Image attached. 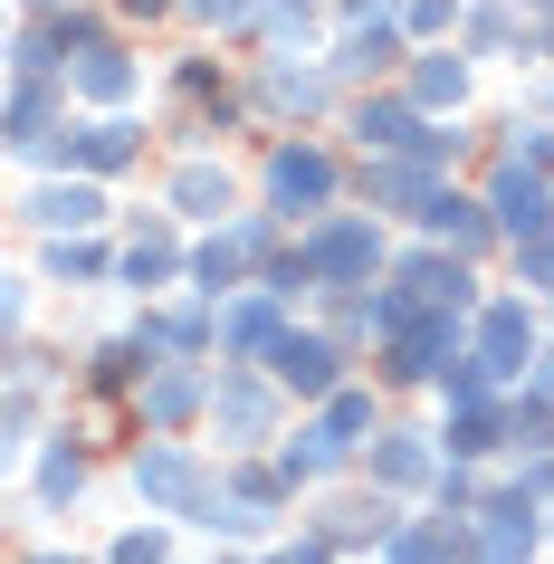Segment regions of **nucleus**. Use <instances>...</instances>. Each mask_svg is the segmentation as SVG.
I'll return each instance as SVG.
<instances>
[{
  "mask_svg": "<svg viewBox=\"0 0 554 564\" xmlns=\"http://www.w3.org/2000/svg\"><path fill=\"white\" fill-rule=\"evenodd\" d=\"M268 192H278V202H306V210H316L325 202V192H335V163H325V153H278V173H268Z\"/></svg>",
  "mask_w": 554,
  "mask_h": 564,
  "instance_id": "f257e3e1",
  "label": "nucleus"
},
{
  "mask_svg": "<svg viewBox=\"0 0 554 564\" xmlns=\"http://www.w3.org/2000/svg\"><path fill=\"white\" fill-rule=\"evenodd\" d=\"M497 230H517V239H535V230H545V182L525 173V163H517L507 182H497Z\"/></svg>",
  "mask_w": 554,
  "mask_h": 564,
  "instance_id": "f03ea898",
  "label": "nucleus"
},
{
  "mask_svg": "<svg viewBox=\"0 0 554 564\" xmlns=\"http://www.w3.org/2000/svg\"><path fill=\"white\" fill-rule=\"evenodd\" d=\"M382 259V230H363V220H345V230H316V268H335V278H354V268Z\"/></svg>",
  "mask_w": 554,
  "mask_h": 564,
  "instance_id": "7ed1b4c3",
  "label": "nucleus"
},
{
  "mask_svg": "<svg viewBox=\"0 0 554 564\" xmlns=\"http://www.w3.org/2000/svg\"><path fill=\"white\" fill-rule=\"evenodd\" d=\"M278 373H287L296 392H325V383H335V345H316V335H287V345H278Z\"/></svg>",
  "mask_w": 554,
  "mask_h": 564,
  "instance_id": "20e7f679",
  "label": "nucleus"
},
{
  "mask_svg": "<svg viewBox=\"0 0 554 564\" xmlns=\"http://www.w3.org/2000/svg\"><path fill=\"white\" fill-rule=\"evenodd\" d=\"M488 345H478V355H488V373L497 383H507V373H517V355H525V306H488Z\"/></svg>",
  "mask_w": 554,
  "mask_h": 564,
  "instance_id": "39448f33",
  "label": "nucleus"
},
{
  "mask_svg": "<svg viewBox=\"0 0 554 564\" xmlns=\"http://www.w3.org/2000/svg\"><path fill=\"white\" fill-rule=\"evenodd\" d=\"M134 478H144V488H153V498H163V507H182V498H202V469H192V459H182V449H153V459H144V469H134Z\"/></svg>",
  "mask_w": 554,
  "mask_h": 564,
  "instance_id": "423d86ee",
  "label": "nucleus"
},
{
  "mask_svg": "<svg viewBox=\"0 0 554 564\" xmlns=\"http://www.w3.org/2000/svg\"><path fill=\"white\" fill-rule=\"evenodd\" d=\"M39 220H48V230H87V220H96V192H87V182H77V192H39Z\"/></svg>",
  "mask_w": 554,
  "mask_h": 564,
  "instance_id": "0eeeda50",
  "label": "nucleus"
},
{
  "mask_svg": "<svg viewBox=\"0 0 554 564\" xmlns=\"http://www.w3.org/2000/svg\"><path fill=\"white\" fill-rule=\"evenodd\" d=\"M354 134H363V144H421L402 106H363V116H354Z\"/></svg>",
  "mask_w": 554,
  "mask_h": 564,
  "instance_id": "6e6552de",
  "label": "nucleus"
},
{
  "mask_svg": "<svg viewBox=\"0 0 554 564\" xmlns=\"http://www.w3.org/2000/svg\"><path fill=\"white\" fill-rule=\"evenodd\" d=\"M124 153H134V124H87L77 163H96V173H106V163H124Z\"/></svg>",
  "mask_w": 554,
  "mask_h": 564,
  "instance_id": "1a4fd4ad",
  "label": "nucleus"
},
{
  "mask_svg": "<svg viewBox=\"0 0 554 564\" xmlns=\"http://www.w3.org/2000/svg\"><path fill=\"white\" fill-rule=\"evenodd\" d=\"M421 220H431L439 239L459 230V239H478V202H459V192H431V210H421Z\"/></svg>",
  "mask_w": 554,
  "mask_h": 564,
  "instance_id": "9d476101",
  "label": "nucleus"
},
{
  "mask_svg": "<svg viewBox=\"0 0 554 564\" xmlns=\"http://www.w3.org/2000/svg\"><path fill=\"white\" fill-rule=\"evenodd\" d=\"M459 87H468L459 58H431V67H421V106H459Z\"/></svg>",
  "mask_w": 554,
  "mask_h": 564,
  "instance_id": "9b49d317",
  "label": "nucleus"
},
{
  "mask_svg": "<svg viewBox=\"0 0 554 564\" xmlns=\"http://www.w3.org/2000/svg\"><path fill=\"white\" fill-rule=\"evenodd\" d=\"M182 202H192V210L230 202V173H210V163H192V173H182Z\"/></svg>",
  "mask_w": 554,
  "mask_h": 564,
  "instance_id": "f8f14e48",
  "label": "nucleus"
},
{
  "mask_svg": "<svg viewBox=\"0 0 554 564\" xmlns=\"http://www.w3.org/2000/svg\"><path fill=\"white\" fill-rule=\"evenodd\" d=\"M220 421H230V431H259V421H268V392L230 383V402H220Z\"/></svg>",
  "mask_w": 554,
  "mask_h": 564,
  "instance_id": "ddd939ff",
  "label": "nucleus"
},
{
  "mask_svg": "<svg viewBox=\"0 0 554 564\" xmlns=\"http://www.w3.org/2000/svg\"><path fill=\"white\" fill-rule=\"evenodd\" d=\"M449 449H459V459H478V449H497V421H488V412H459V431H449Z\"/></svg>",
  "mask_w": 554,
  "mask_h": 564,
  "instance_id": "4468645a",
  "label": "nucleus"
},
{
  "mask_svg": "<svg viewBox=\"0 0 554 564\" xmlns=\"http://www.w3.org/2000/svg\"><path fill=\"white\" fill-rule=\"evenodd\" d=\"M268 96H278V106H316L325 77H296V67H278V77H268Z\"/></svg>",
  "mask_w": 554,
  "mask_h": 564,
  "instance_id": "2eb2a0df",
  "label": "nucleus"
},
{
  "mask_svg": "<svg viewBox=\"0 0 554 564\" xmlns=\"http://www.w3.org/2000/svg\"><path fill=\"white\" fill-rule=\"evenodd\" d=\"M173 412H192V373H163L153 383V421H173Z\"/></svg>",
  "mask_w": 554,
  "mask_h": 564,
  "instance_id": "dca6fc26",
  "label": "nucleus"
},
{
  "mask_svg": "<svg viewBox=\"0 0 554 564\" xmlns=\"http://www.w3.org/2000/svg\"><path fill=\"white\" fill-rule=\"evenodd\" d=\"M268 326H278V306H239V316H230V345H268Z\"/></svg>",
  "mask_w": 554,
  "mask_h": 564,
  "instance_id": "f3484780",
  "label": "nucleus"
},
{
  "mask_svg": "<svg viewBox=\"0 0 554 564\" xmlns=\"http://www.w3.org/2000/svg\"><path fill=\"white\" fill-rule=\"evenodd\" d=\"M421 469H431V459H421V449H411V441H392V449H382V478H392V488H411V478H421Z\"/></svg>",
  "mask_w": 554,
  "mask_h": 564,
  "instance_id": "a211bd4d",
  "label": "nucleus"
},
{
  "mask_svg": "<svg viewBox=\"0 0 554 564\" xmlns=\"http://www.w3.org/2000/svg\"><path fill=\"white\" fill-rule=\"evenodd\" d=\"M77 478H87V469H77V449H58V459H48V498H77Z\"/></svg>",
  "mask_w": 554,
  "mask_h": 564,
  "instance_id": "6ab92c4d",
  "label": "nucleus"
},
{
  "mask_svg": "<svg viewBox=\"0 0 554 564\" xmlns=\"http://www.w3.org/2000/svg\"><path fill=\"white\" fill-rule=\"evenodd\" d=\"M525 278H545V288H554V230L525 239Z\"/></svg>",
  "mask_w": 554,
  "mask_h": 564,
  "instance_id": "aec40b11",
  "label": "nucleus"
},
{
  "mask_svg": "<svg viewBox=\"0 0 554 564\" xmlns=\"http://www.w3.org/2000/svg\"><path fill=\"white\" fill-rule=\"evenodd\" d=\"M116 564H163V535H124V545H116Z\"/></svg>",
  "mask_w": 554,
  "mask_h": 564,
  "instance_id": "412c9836",
  "label": "nucleus"
},
{
  "mask_svg": "<svg viewBox=\"0 0 554 564\" xmlns=\"http://www.w3.org/2000/svg\"><path fill=\"white\" fill-rule=\"evenodd\" d=\"M535 392H545V402H554V355H545V373H535Z\"/></svg>",
  "mask_w": 554,
  "mask_h": 564,
  "instance_id": "4be33fe9",
  "label": "nucleus"
},
{
  "mask_svg": "<svg viewBox=\"0 0 554 564\" xmlns=\"http://www.w3.org/2000/svg\"><path fill=\"white\" fill-rule=\"evenodd\" d=\"M39 10H48V0H39Z\"/></svg>",
  "mask_w": 554,
  "mask_h": 564,
  "instance_id": "5701e85b",
  "label": "nucleus"
}]
</instances>
